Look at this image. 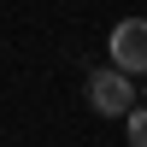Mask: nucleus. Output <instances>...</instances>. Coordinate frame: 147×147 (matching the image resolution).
<instances>
[{
	"label": "nucleus",
	"mask_w": 147,
	"mask_h": 147,
	"mask_svg": "<svg viewBox=\"0 0 147 147\" xmlns=\"http://www.w3.org/2000/svg\"><path fill=\"white\" fill-rule=\"evenodd\" d=\"M88 100H94V112H106V118H136L141 112L124 71H94L88 77Z\"/></svg>",
	"instance_id": "obj_1"
},
{
	"label": "nucleus",
	"mask_w": 147,
	"mask_h": 147,
	"mask_svg": "<svg viewBox=\"0 0 147 147\" xmlns=\"http://www.w3.org/2000/svg\"><path fill=\"white\" fill-rule=\"evenodd\" d=\"M112 71H124V77L147 71V18H124L112 30Z\"/></svg>",
	"instance_id": "obj_2"
},
{
	"label": "nucleus",
	"mask_w": 147,
	"mask_h": 147,
	"mask_svg": "<svg viewBox=\"0 0 147 147\" xmlns=\"http://www.w3.org/2000/svg\"><path fill=\"white\" fill-rule=\"evenodd\" d=\"M129 141H136V147H147V106L129 118Z\"/></svg>",
	"instance_id": "obj_3"
}]
</instances>
